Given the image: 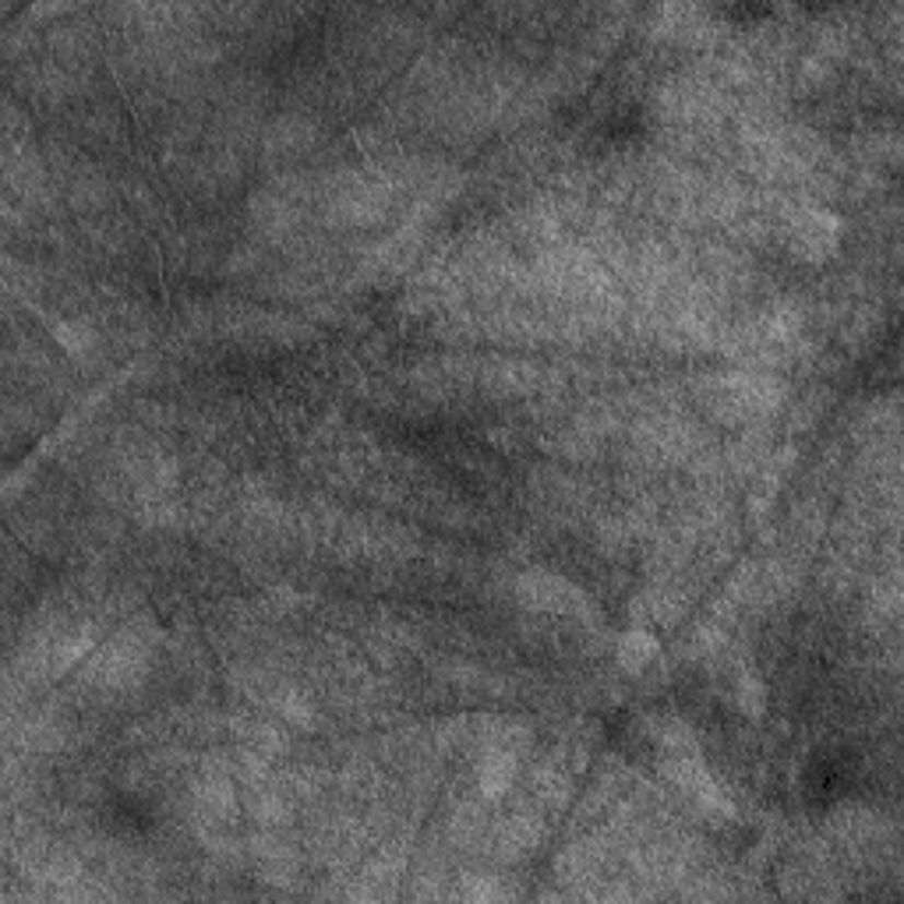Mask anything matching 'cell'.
Here are the masks:
<instances>
[{
	"instance_id": "8992f818",
	"label": "cell",
	"mask_w": 904,
	"mask_h": 904,
	"mask_svg": "<svg viewBox=\"0 0 904 904\" xmlns=\"http://www.w3.org/2000/svg\"><path fill=\"white\" fill-rule=\"evenodd\" d=\"M654 739L668 749V756H689V753H696L693 731H689L685 721H679V717H661V721H657V728H654Z\"/></svg>"
},
{
	"instance_id": "3957f363",
	"label": "cell",
	"mask_w": 904,
	"mask_h": 904,
	"mask_svg": "<svg viewBox=\"0 0 904 904\" xmlns=\"http://www.w3.org/2000/svg\"><path fill=\"white\" fill-rule=\"evenodd\" d=\"M837 237H841V220L826 209H809L806 220L799 223V240H802L806 255H813V258L831 255L837 248Z\"/></svg>"
},
{
	"instance_id": "52a82bcc",
	"label": "cell",
	"mask_w": 904,
	"mask_h": 904,
	"mask_svg": "<svg viewBox=\"0 0 904 904\" xmlns=\"http://www.w3.org/2000/svg\"><path fill=\"white\" fill-rule=\"evenodd\" d=\"M731 696L739 703V711L749 717H760L767 711V689H763V679H756L753 671H745V676L731 682Z\"/></svg>"
},
{
	"instance_id": "7a4b0ae2",
	"label": "cell",
	"mask_w": 904,
	"mask_h": 904,
	"mask_svg": "<svg viewBox=\"0 0 904 904\" xmlns=\"http://www.w3.org/2000/svg\"><path fill=\"white\" fill-rule=\"evenodd\" d=\"M516 594L527 608L555 611V615H573V611H579L587 604L584 590H579L576 584H570L565 576L548 573V570H530V573L519 576Z\"/></svg>"
},
{
	"instance_id": "5b68a950",
	"label": "cell",
	"mask_w": 904,
	"mask_h": 904,
	"mask_svg": "<svg viewBox=\"0 0 904 904\" xmlns=\"http://www.w3.org/2000/svg\"><path fill=\"white\" fill-rule=\"evenodd\" d=\"M513 777H516V756L509 753V749H495V753H488L484 763H481L478 785H481V791L488 795V799H498L502 791H509Z\"/></svg>"
},
{
	"instance_id": "6da1fadb",
	"label": "cell",
	"mask_w": 904,
	"mask_h": 904,
	"mask_svg": "<svg viewBox=\"0 0 904 904\" xmlns=\"http://www.w3.org/2000/svg\"><path fill=\"white\" fill-rule=\"evenodd\" d=\"M665 777L671 780L676 788H682L685 795H693V799L707 809L711 817H721V820H731L735 817V802L728 799V791L717 785V777L707 771V763H703L696 753L689 756H668L661 763Z\"/></svg>"
},
{
	"instance_id": "277c9868",
	"label": "cell",
	"mask_w": 904,
	"mask_h": 904,
	"mask_svg": "<svg viewBox=\"0 0 904 904\" xmlns=\"http://www.w3.org/2000/svg\"><path fill=\"white\" fill-rule=\"evenodd\" d=\"M657 654H661V643H657V636L650 630H630V633H622L619 639V668L622 671H630V676H643L654 661H657Z\"/></svg>"
},
{
	"instance_id": "ba28073f",
	"label": "cell",
	"mask_w": 904,
	"mask_h": 904,
	"mask_svg": "<svg viewBox=\"0 0 904 904\" xmlns=\"http://www.w3.org/2000/svg\"><path fill=\"white\" fill-rule=\"evenodd\" d=\"M46 329H50V336L68 350L71 357H85L89 354V347H92V336L85 326H79V321H68V318H50L46 321Z\"/></svg>"
}]
</instances>
